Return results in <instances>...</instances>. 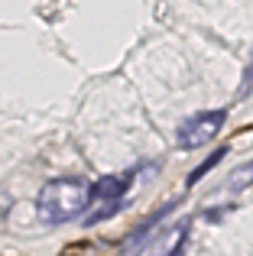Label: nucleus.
Returning a JSON list of instances; mask_svg holds the SVG:
<instances>
[{
    "label": "nucleus",
    "mask_w": 253,
    "mask_h": 256,
    "mask_svg": "<svg viewBox=\"0 0 253 256\" xmlns=\"http://www.w3.org/2000/svg\"><path fill=\"white\" fill-rule=\"evenodd\" d=\"M91 204V182L84 178H56L39 188L36 214L46 224H68L84 214Z\"/></svg>",
    "instance_id": "nucleus-1"
},
{
    "label": "nucleus",
    "mask_w": 253,
    "mask_h": 256,
    "mask_svg": "<svg viewBox=\"0 0 253 256\" xmlns=\"http://www.w3.org/2000/svg\"><path fill=\"white\" fill-rule=\"evenodd\" d=\"M224 120H228V110H202L192 114L188 120H182L176 130V143L178 150H202L204 143L218 136L224 130Z\"/></svg>",
    "instance_id": "nucleus-2"
},
{
    "label": "nucleus",
    "mask_w": 253,
    "mask_h": 256,
    "mask_svg": "<svg viewBox=\"0 0 253 256\" xmlns=\"http://www.w3.org/2000/svg\"><path fill=\"white\" fill-rule=\"evenodd\" d=\"M130 178H133V172L98 178L94 185H91V201H120L126 194V188H130Z\"/></svg>",
    "instance_id": "nucleus-3"
},
{
    "label": "nucleus",
    "mask_w": 253,
    "mask_h": 256,
    "mask_svg": "<svg viewBox=\"0 0 253 256\" xmlns=\"http://www.w3.org/2000/svg\"><path fill=\"white\" fill-rule=\"evenodd\" d=\"M172 211V204H162V208H159V211L156 214H152V218L150 220H143V224H140L136 227V230H133L130 234V237H126V244H124V253H136L140 250V246H143L146 244V240H150V234H152V227H156L159 224V220H162L166 218V214H169Z\"/></svg>",
    "instance_id": "nucleus-4"
},
{
    "label": "nucleus",
    "mask_w": 253,
    "mask_h": 256,
    "mask_svg": "<svg viewBox=\"0 0 253 256\" xmlns=\"http://www.w3.org/2000/svg\"><path fill=\"white\" fill-rule=\"evenodd\" d=\"M247 185H253V162L237 166V169L230 172V178H228V188H230V192H240V188H247Z\"/></svg>",
    "instance_id": "nucleus-5"
},
{
    "label": "nucleus",
    "mask_w": 253,
    "mask_h": 256,
    "mask_svg": "<svg viewBox=\"0 0 253 256\" xmlns=\"http://www.w3.org/2000/svg\"><path fill=\"white\" fill-rule=\"evenodd\" d=\"M185 230H188V220H178L176 230H172V237H166V250L159 256H178V246L185 244Z\"/></svg>",
    "instance_id": "nucleus-6"
},
{
    "label": "nucleus",
    "mask_w": 253,
    "mask_h": 256,
    "mask_svg": "<svg viewBox=\"0 0 253 256\" xmlns=\"http://www.w3.org/2000/svg\"><path fill=\"white\" fill-rule=\"evenodd\" d=\"M224 156H228V150H214V152H211V156H208V159H204V162H202V166H198V169H195V172H192V175H188V185H195V182H198V178H202V175H204V172H208V169H214V166H218V162H221V159H224Z\"/></svg>",
    "instance_id": "nucleus-7"
}]
</instances>
